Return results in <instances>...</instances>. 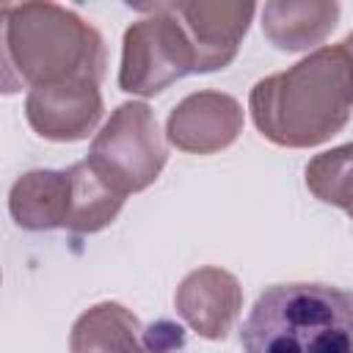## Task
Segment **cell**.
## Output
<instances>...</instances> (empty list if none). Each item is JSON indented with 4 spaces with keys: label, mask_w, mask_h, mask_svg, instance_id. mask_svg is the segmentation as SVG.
Instances as JSON below:
<instances>
[{
    "label": "cell",
    "mask_w": 353,
    "mask_h": 353,
    "mask_svg": "<svg viewBox=\"0 0 353 353\" xmlns=\"http://www.w3.org/2000/svg\"><path fill=\"white\" fill-rule=\"evenodd\" d=\"M102 94L91 80L39 85L28 91L25 116L36 135L58 143L88 138L102 119Z\"/></svg>",
    "instance_id": "6"
},
{
    "label": "cell",
    "mask_w": 353,
    "mask_h": 353,
    "mask_svg": "<svg viewBox=\"0 0 353 353\" xmlns=\"http://www.w3.org/2000/svg\"><path fill=\"white\" fill-rule=\"evenodd\" d=\"M143 11L146 17L124 30L119 88L138 97H154L196 72V50L168 3L143 6Z\"/></svg>",
    "instance_id": "4"
},
{
    "label": "cell",
    "mask_w": 353,
    "mask_h": 353,
    "mask_svg": "<svg viewBox=\"0 0 353 353\" xmlns=\"http://www.w3.org/2000/svg\"><path fill=\"white\" fill-rule=\"evenodd\" d=\"M72 353H152L141 320L116 301L85 309L69 334Z\"/></svg>",
    "instance_id": "12"
},
{
    "label": "cell",
    "mask_w": 353,
    "mask_h": 353,
    "mask_svg": "<svg viewBox=\"0 0 353 353\" xmlns=\"http://www.w3.org/2000/svg\"><path fill=\"white\" fill-rule=\"evenodd\" d=\"M347 215H350V218H353V210H347Z\"/></svg>",
    "instance_id": "16"
},
{
    "label": "cell",
    "mask_w": 353,
    "mask_h": 353,
    "mask_svg": "<svg viewBox=\"0 0 353 353\" xmlns=\"http://www.w3.org/2000/svg\"><path fill=\"white\" fill-rule=\"evenodd\" d=\"M196 50V72H215L234 61L240 41L256 11L254 3H168Z\"/></svg>",
    "instance_id": "7"
},
{
    "label": "cell",
    "mask_w": 353,
    "mask_h": 353,
    "mask_svg": "<svg viewBox=\"0 0 353 353\" xmlns=\"http://www.w3.org/2000/svg\"><path fill=\"white\" fill-rule=\"evenodd\" d=\"M342 50L347 52V58H350V63H353V33H347V36L342 39Z\"/></svg>",
    "instance_id": "15"
},
{
    "label": "cell",
    "mask_w": 353,
    "mask_h": 353,
    "mask_svg": "<svg viewBox=\"0 0 353 353\" xmlns=\"http://www.w3.org/2000/svg\"><path fill=\"white\" fill-rule=\"evenodd\" d=\"M69 168L52 171V168H36L22 174L11 193H8V212L17 226L28 232H47V229H63L66 212H69Z\"/></svg>",
    "instance_id": "11"
},
{
    "label": "cell",
    "mask_w": 353,
    "mask_h": 353,
    "mask_svg": "<svg viewBox=\"0 0 353 353\" xmlns=\"http://www.w3.org/2000/svg\"><path fill=\"white\" fill-rule=\"evenodd\" d=\"M243 132V108L223 91L188 94L165 121V138L190 154H212L237 141Z\"/></svg>",
    "instance_id": "8"
},
{
    "label": "cell",
    "mask_w": 353,
    "mask_h": 353,
    "mask_svg": "<svg viewBox=\"0 0 353 353\" xmlns=\"http://www.w3.org/2000/svg\"><path fill=\"white\" fill-rule=\"evenodd\" d=\"M69 179H72V190H69V212L63 229L74 234H94L110 226L127 196L110 188L88 160L69 165Z\"/></svg>",
    "instance_id": "13"
},
{
    "label": "cell",
    "mask_w": 353,
    "mask_h": 353,
    "mask_svg": "<svg viewBox=\"0 0 353 353\" xmlns=\"http://www.w3.org/2000/svg\"><path fill=\"white\" fill-rule=\"evenodd\" d=\"M306 188L331 207L353 210V143H342L309 160Z\"/></svg>",
    "instance_id": "14"
},
{
    "label": "cell",
    "mask_w": 353,
    "mask_h": 353,
    "mask_svg": "<svg viewBox=\"0 0 353 353\" xmlns=\"http://www.w3.org/2000/svg\"><path fill=\"white\" fill-rule=\"evenodd\" d=\"M6 91L19 85H58L72 80L102 83L105 41L94 25L58 3L3 6Z\"/></svg>",
    "instance_id": "2"
},
{
    "label": "cell",
    "mask_w": 353,
    "mask_h": 353,
    "mask_svg": "<svg viewBox=\"0 0 353 353\" xmlns=\"http://www.w3.org/2000/svg\"><path fill=\"white\" fill-rule=\"evenodd\" d=\"M245 353H353V295L328 284L268 287L240 328Z\"/></svg>",
    "instance_id": "3"
},
{
    "label": "cell",
    "mask_w": 353,
    "mask_h": 353,
    "mask_svg": "<svg viewBox=\"0 0 353 353\" xmlns=\"http://www.w3.org/2000/svg\"><path fill=\"white\" fill-rule=\"evenodd\" d=\"M256 130L287 149H309L331 141L350 119L353 63L342 44L317 47L287 72L270 74L251 88Z\"/></svg>",
    "instance_id": "1"
},
{
    "label": "cell",
    "mask_w": 353,
    "mask_h": 353,
    "mask_svg": "<svg viewBox=\"0 0 353 353\" xmlns=\"http://www.w3.org/2000/svg\"><path fill=\"white\" fill-rule=\"evenodd\" d=\"M174 306L199 336L223 339L243 309V290L229 270L207 265L179 281Z\"/></svg>",
    "instance_id": "9"
},
{
    "label": "cell",
    "mask_w": 353,
    "mask_h": 353,
    "mask_svg": "<svg viewBox=\"0 0 353 353\" xmlns=\"http://www.w3.org/2000/svg\"><path fill=\"white\" fill-rule=\"evenodd\" d=\"M336 19L339 3L334 0H273L262 8V33L276 50L303 52L323 44Z\"/></svg>",
    "instance_id": "10"
},
{
    "label": "cell",
    "mask_w": 353,
    "mask_h": 353,
    "mask_svg": "<svg viewBox=\"0 0 353 353\" xmlns=\"http://www.w3.org/2000/svg\"><path fill=\"white\" fill-rule=\"evenodd\" d=\"M165 157L163 132L152 108L143 102L119 105L88 149L94 171L124 196L149 188L160 176Z\"/></svg>",
    "instance_id": "5"
}]
</instances>
